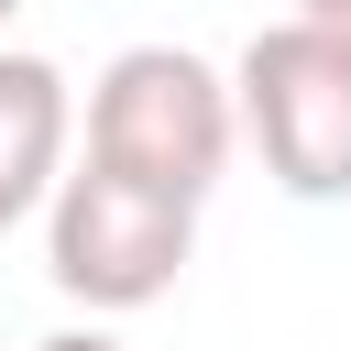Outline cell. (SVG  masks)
Returning <instances> with one entry per match:
<instances>
[{"mask_svg": "<svg viewBox=\"0 0 351 351\" xmlns=\"http://www.w3.org/2000/svg\"><path fill=\"white\" fill-rule=\"evenodd\" d=\"M307 22H329V33H351V0H296Z\"/></svg>", "mask_w": 351, "mask_h": 351, "instance_id": "obj_6", "label": "cell"}, {"mask_svg": "<svg viewBox=\"0 0 351 351\" xmlns=\"http://www.w3.org/2000/svg\"><path fill=\"white\" fill-rule=\"evenodd\" d=\"M230 143H241V99L186 44H132L88 88V154L165 186V197H208L230 176Z\"/></svg>", "mask_w": 351, "mask_h": 351, "instance_id": "obj_1", "label": "cell"}, {"mask_svg": "<svg viewBox=\"0 0 351 351\" xmlns=\"http://www.w3.org/2000/svg\"><path fill=\"white\" fill-rule=\"evenodd\" d=\"M66 132H77L66 66L0 44V230H22V219L66 186Z\"/></svg>", "mask_w": 351, "mask_h": 351, "instance_id": "obj_4", "label": "cell"}, {"mask_svg": "<svg viewBox=\"0 0 351 351\" xmlns=\"http://www.w3.org/2000/svg\"><path fill=\"white\" fill-rule=\"evenodd\" d=\"M197 252V197H165L121 165H77L55 197H44V274L55 296H77L88 318H132L154 307Z\"/></svg>", "mask_w": 351, "mask_h": 351, "instance_id": "obj_2", "label": "cell"}, {"mask_svg": "<svg viewBox=\"0 0 351 351\" xmlns=\"http://www.w3.org/2000/svg\"><path fill=\"white\" fill-rule=\"evenodd\" d=\"M11 11H22V0H0V33H11Z\"/></svg>", "mask_w": 351, "mask_h": 351, "instance_id": "obj_7", "label": "cell"}, {"mask_svg": "<svg viewBox=\"0 0 351 351\" xmlns=\"http://www.w3.org/2000/svg\"><path fill=\"white\" fill-rule=\"evenodd\" d=\"M33 351H132L121 329H55V340H33Z\"/></svg>", "mask_w": 351, "mask_h": 351, "instance_id": "obj_5", "label": "cell"}, {"mask_svg": "<svg viewBox=\"0 0 351 351\" xmlns=\"http://www.w3.org/2000/svg\"><path fill=\"white\" fill-rule=\"evenodd\" d=\"M230 99H241V143L263 154V176L307 208L351 197V33L285 11L241 44L230 66Z\"/></svg>", "mask_w": 351, "mask_h": 351, "instance_id": "obj_3", "label": "cell"}]
</instances>
